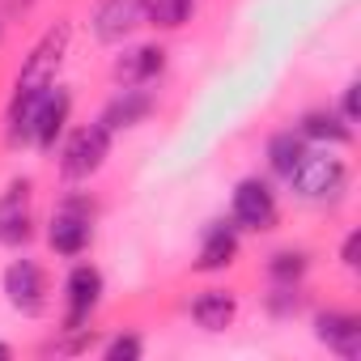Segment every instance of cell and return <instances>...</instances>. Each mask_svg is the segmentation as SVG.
Listing matches in <instances>:
<instances>
[{
	"label": "cell",
	"mask_w": 361,
	"mask_h": 361,
	"mask_svg": "<svg viewBox=\"0 0 361 361\" xmlns=\"http://www.w3.org/2000/svg\"><path fill=\"white\" fill-rule=\"evenodd\" d=\"M0 357H13V348H9V344H0Z\"/></svg>",
	"instance_id": "obj_23"
},
{
	"label": "cell",
	"mask_w": 361,
	"mask_h": 361,
	"mask_svg": "<svg viewBox=\"0 0 361 361\" xmlns=\"http://www.w3.org/2000/svg\"><path fill=\"white\" fill-rule=\"evenodd\" d=\"M153 111V102H149V94H140V90H123L106 111H102V128L106 132H119V128H132V123H140L145 115Z\"/></svg>",
	"instance_id": "obj_13"
},
{
	"label": "cell",
	"mask_w": 361,
	"mask_h": 361,
	"mask_svg": "<svg viewBox=\"0 0 361 361\" xmlns=\"http://www.w3.org/2000/svg\"><path fill=\"white\" fill-rule=\"evenodd\" d=\"M90 234H94L90 209H85L81 200H68V204L51 217L47 243H51V251H60V255H81V251L90 247Z\"/></svg>",
	"instance_id": "obj_4"
},
{
	"label": "cell",
	"mask_w": 361,
	"mask_h": 361,
	"mask_svg": "<svg viewBox=\"0 0 361 361\" xmlns=\"http://www.w3.org/2000/svg\"><path fill=\"white\" fill-rule=\"evenodd\" d=\"M68 39H73V26H68V22H56V26L35 43V51L26 56L22 73H18V90H47V85L56 81V68L64 64Z\"/></svg>",
	"instance_id": "obj_1"
},
{
	"label": "cell",
	"mask_w": 361,
	"mask_h": 361,
	"mask_svg": "<svg viewBox=\"0 0 361 361\" xmlns=\"http://www.w3.org/2000/svg\"><path fill=\"white\" fill-rule=\"evenodd\" d=\"M234 251H238V238H234V230H230V226H213V230H209V238H204V247H200V259H196V268H200V272L226 268V264L234 259Z\"/></svg>",
	"instance_id": "obj_15"
},
{
	"label": "cell",
	"mask_w": 361,
	"mask_h": 361,
	"mask_svg": "<svg viewBox=\"0 0 361 361\" xmlns=\"http://www.w3.org/2000/svg\"><path fill=\"white\" fill-rule=\"evenodd\" d=\"M192 314H196V323H200L204 331H221V327H230V323H234L238 306H234V298H230V293L209 289V293H200V298H196Z\"/></svg>",
	"instance_id": "obj_14"
},
{
	"label": "cell",
	"mask_w": 361,
	"mask_h": 361,
	"mask_svg": "<svg viewBox=\"0 0 361 361\" xmlns=\"http://www.w3.org/2000/svg\"><path fill=\"white\" fill-rule=\"evenodd\" d=\"M302 272H306V255H298V251L272 255V276H276V281H293V276H302Z\"/></svg>",
	"instance_id": "obj_19"
},
{
	"label": "cell",
	"mask_w": 361,
	"mask_h": 361,
	"mask_svg": "<svg viewBox=\"0 0 361 361\" xmlns=\"http://www.w3.org/2000/svg\"><path fill=\"white\" fill-rule=\"evenodd\" d=\"M132 357H140V340L136 336H119V340L106 344V361H132Z\"/></svg>",
	"instance_id": "obj_20"
},
{
	"label": "cell",
	"mask_w": 361,
	"mask_h": 361,
	"mask_svg": "<svg viewBox=\"0 0 361 361\" xmlns=\"http://www.w3.org/2000/svg\"><path fill=\"white\" fill-rule=\"evenodd\" d=\"M357 255H361V234H348V238H344V251H340V259H344L348 268H357Z\"/></svg>",
	"instance_id": "obj_21"
},
{
	"label": "cell",
	"mask_w": 361,
	"mask_h": 361,
	"mask_svg": "<svg viewBox=\"0 0 361 361\" xmlns=\"http://www.w3.org/2000/svg\"><path fill=\"white\" fill-rule=\"evenodd\" d=\"M106 149H111V132H106L102 123H94V128H81V132H77V136L64 145V157H60V170H64V178H90V174L102 166Z\"/></svg>",
	"instance_id": "obj_2"
},
{
	"label": "cell",
	"mask_w": 361,
	"mask_h": 361,
	"mask_svg": "<svg viewBox=\"0 0 361 361\" xmlns=\"http://www.w3.org/2000/svg\"><path fill=\"white\" fill-rule=\"evenodd\" d=\"M319 340L327 348H336L340 357H357L361 353V323L353 314H319Z\"/></svg>",
	"instance_id": "obj_11"
},
{
	"label": "cell",
	"mask_w": 361,
	"mask_h": 361,
	"mask_svg": "<svg viewBox=\"0 0 361 361\" xmlns=\"http://www.w3.org/2000/svg\"><path fill=\"white\" fill-rule=\"evenodd\" d=\"M344 119H348V123L357 119V85H348V90H344Z\"/></svg>",
	"instance_id": "obj_22"
},
{
	"label": "cell",
	"mask_w": 361,
	"mask_h": 361,
	"mask_svg": "<svg viewBox=\"0 0 361 361\" xmlns=\"http://www.w3.org/2000/svg\"><path fill=\"white\" fill-rule=\"evenodd\" d=\"M161 64H166V51H161V47H132L128 56H119L115 77H119L123 85H140V81L157 77Z\"/></svg>",
	"instance_id": "obj_12"
},
{
	"label": "cell",
	"mask_w": 361,
	"mask_h": 361,
	"mask_svg": "<svg viewBox=\"0 0 361 361\" xmlns=\"http://www.w3.org/2000/svg\"><path fill=\"white\" fill-rule=\"evenodd\" d=\"M302 157H306V140L302 136H293V132H281V136H272L268 140V161H272V170L276 174H293L298 166H302Z\"/></svg>",
	"instance_id": "obj_16"
},
{
	"label": "cell",
	"mask_w": 361,
	"mask_h": 361,
	"mask_svg": "<svg viewBox=\"0 0 361 361\" xmlns=\"http://www.w3.org/2000/svg\"><path fill=\"white\" fill-rule=\"evenodd\" d=\"M68 106H73V98L64 94V90H43L39 94V106H35V128H30V140H39L43 149H51L56 145V136L64 132V119H68Z\"/></svg>",
	"instance_id": "obj_8"
},
{
	"label": "cell",
	"mask_w": 361,
	"mask_h": 361,
	"mask_svg": "<svg viewBox=\"0 0 361 361\" xmlns=\"http://www.w3.org/2000/svg\"><path fill=\"white\" fill-rule=\"evenodd\" d=\"M188 13H192V0H145V22H153L161 30L183 26Z\"/></svg>",
	"instance_id": "obj_17"
},
{
	"label": "cell",
	"mask_w": 361,
	"mask_h": 361,
	"mask_svg": "<svg viewBox=\"0 0 361 361\" xmlns=\"http://www.w3.org/2000/svg\"><path fill=\"white\" fill-rule=\"evenodd\" d=\"M140 22H145V0H102L98 13H94V35L102 43H119Z\"/></svg>",
	"instance_id": "obj_7"
},
{
	"label": "cell",
	"mask_w": 361,
	"mask_h": 361,
	"mask_svg": "<svg viewBox=\"0 0 361 361\" xmlns=\"http://www.w3.org/2000/svg\"><path fill=\"white\" fill-rule=\"evenodd\" d=\"M234 221L243 230H268L276 221V200L259 178H243L234 192Z\"/></svg>",
	"instance_id": "obj_6"
},
{
	"label": "cell",
	"mask_w": 361,
	"mask_h": 361,
	"mask_svg": "<svg viewBox=\"0 0 361 361\" xmlns=\"http://www.w3.org/2000/svg\"><path fill=\"white\" fill-rule=\"evenodd\" d=\"M289 178H293V188L306 200H323V196H336L344 188V161L340 157H314V153H306L302 166Z\"/></svg>",
	"instance_id": "obj_3"
},
{
	"label": "cell",
	"mask_w": 361,
	"mask_h": 361,
	"mask_svg": "<svg viewBox=\"0 0 361 361\" xmlns=\"http://www.w3.org/2000/svg\"><path fill=\"white\" fill-rule=\"evenodd\" d=\"M64 293H68V327H81V319H90V310H94L98 298H102V276H98V268H90V264L73 268Z\"/></svg>",
	"instance_id": "obj_9"
},
{
	"label": "cell",
	"mask_w": 361,
	"mask_h": 361,
	"mask_svg": "<svg viewBox=\"0 0 361 361\" xmlns=\"http://www.w3.org/2000/svg\"><path fill=\"white\" fill-rule=\"evenodd\" d=\"M302 136H310V140H348L353 132L336 119V115H327V111H310L306 119H302Z\"/></svg>",
	"instance_id": "obj_18"
},
{
	"label": "cell",
	"mask_w": 361,
	"mask_h": 361,
	"mask_svg": "<svg viewBox=\"0 0 361 361\" xmlns=\"http://www.w3.org/2000/svg\"><path fill=\"white\" fill-rule=\"evenodd\" d=\"M26 204H30V183L22 178V183H13L5 192V200H0V243H26L30 238V217H26Z\"/></svg>",
	"instance_id": "obj_10"
},
{
	"label": "cell",
	"mask_w": 361,
	"mask_h": 361,
	"mask_svg": "<svg viewBox=\"0 0 361 361\" xmlns=\"http://www.w3.org/2000/svg\"><path fill=\"white\" fill-rule=\"evenodd\" d=\"M5 293H9V302L22 314H43V306H47V276L39 272V264L18 259L5 272Z\"/></svg>",
	"instance_id": "obj_5"
}]
</instances>
